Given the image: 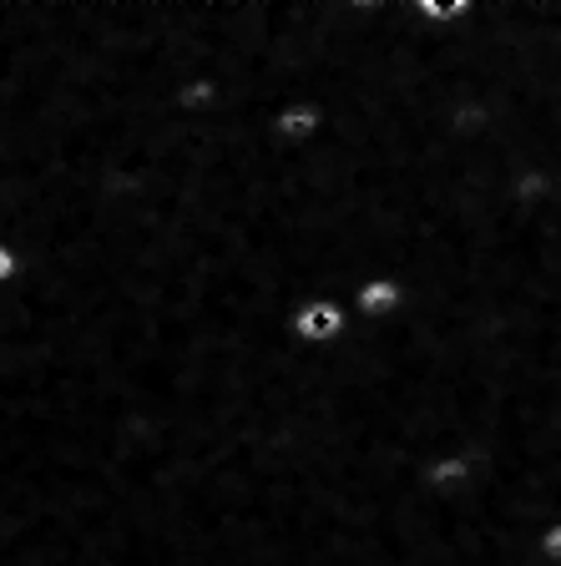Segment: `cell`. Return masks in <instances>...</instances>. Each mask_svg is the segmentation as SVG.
<instances>
[{"label": "cell", "instance_id": "obj_1", "mask_svg": "<svg viewBox=\"0 0 561 566\" xmlns=\"http://www.w3.org/2000/svg\"><path fill=\"white\" fill-rule=\"evenodd\" d=\"M486 450L480 446H450L440 450V455H430L420 465V485L430 495H440V501H460V495L480 491V481H486Z\"/></svg>", "mask_w": 561, "mask_h": 566}, {"label": "cell", "instance_id": "obj_2", "mask_svg": "<svg viewBox=\"0 0 561 566\" xmlns=\"http://www.w3.org/2000/svg\"><path fill=\"white\" fill-rule=\"evenodd\" d=\"M289 334H293V344H304V349H334V344H344V334H350V308L334 294L304 298V304L289 314Z\"/></svg>", "mask_w": 561, "mask_h": 566}, {"label": "cell", "instance_id": "obj_3", "mask_svg": "<svg viewBox=\"0 0 561 566\" xmlns=\"http://www.w3.org/2000/svg\"><path fill=\"white\" fill-rule=\"evenodd\" d=\"M405 304H409V289L399 273H364L350 294H344V308L360 324H389V318L405 314Z\"/></svg>", "mask_w": 561, "mask_h": 566}, {"label": "cell", "instance_id": "obj_4", "mask_svg": "<svg viewBox=\"0 0 561 566\" xmlns=\"http://www.w3.org/2000/svg\"><path fill=\"white\" fill-rule=\"evenodd\" d=\"M324 127H329V112L314 96H293V102H283L279 112H273V137H279L283 147H314V142L324 137Z\"/></svg>", "mask_w": 561, "mask_h": 566}, {"label": "cell", "instance_id": "obj_5", "mask_svg": "<svg viewBox=\"0 0 561 566\" xmlns=\"http://www.w3.org/2000/svg\"><path fill=\"white\" fill-rule=\"evenodd\" d=\"M218 102H222V82L208 76V71H198V76H187V82L173 86V106L183 117H208Z\"/></svg>", "mask_w": 561, "mask_h": 566}, {"label": "cell", "instance_id": "obj_6", "mask_svg": "<svg viewBox=\"0 0 561 566\" xmlns=\"http://www.w3.org/2000/svg\"><path fill=\"white\" fill-rule=\"evenodd\" d=\"M470 11H476V0H415V15L430 31H456L470 21Z\"/></svg>", "mask_w": 561, "mask_h": 566}, {"label": "cell", "instance_id": "obj_7", "mask_svg": "<svg viewBox=\"0 0 561 566\" xmlns=\"http://www.w3.org/2000/svg\"><path fill=\"white\" fill-rule=\"evenodd\" d=\"M25 273V259H21V248L11 243H0V289H15Z\"/></svg>", "mask_w": 561, "mask_h": 566}, {"label": "cell", "instance_id": "obj_8", "mask_svg": "<svg viewBox=\"0 0 561 566\" xmlns=\"http://www.w3.org/2000/svg\"><path fill=\"white\" fill-rule=\"evenodd\" d=\"M537 556H541L547 566H561V521L541 526V536H537Z\"/></svg>", "mask_w": 561, "mask_h": 566}]
</instances>
